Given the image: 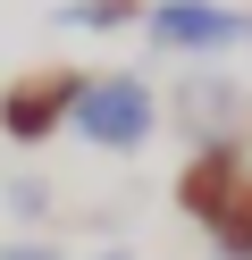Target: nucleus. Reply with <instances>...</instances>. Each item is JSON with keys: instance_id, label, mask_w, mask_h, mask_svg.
<instances>
[{"instance_id": "nucleus-4", "label": "nucleus", "mask_w": 252, "mask_h": 260, "mask_svg": "<svg viewBox=\"0 0 252 260\" xmlns=\"http://www.w3.org/2000/svg\"><path fill=\"white\" fill-rule=\"evenodd\" d=\"M244 185H252V151H244V135H235V143H202V151H185V168H177V210H185L193 226H210Z\"/></svg>"}, {"instance_id": "nucleus-5", "label": "nucleus", "mask_w": 252, "mask_h": 260, "mask_svg": "<svg viewBox=\"0 0 252 260\" xmlns=\"http://www.w3.org/2000/svg\"><path fill=\"white\" fill-rule=\"evenodd\" d=\"M177 126L193 135V151H202V143H235V135H244V84H235V76H210V68H185Z\"/></svg>"}, {"instance_id": "nucleus-6", "label": "nucleus", "mask_w": 252, "mask_h": 260, "mask_svg": "<svg viewBox=\"0 0 252 260\" xmlns=\"http://www.w3.org/2000/svg\"><path fill=\"white\" fill-rule=\"evenodd\" d=\"M151 0H59L50 9V25H67V34H126V25H143Z\"/></svg>"}, {"instance_id": "nucleus-11", "label": "nucleus", "mask_w": 252, "mask_h": 260, "mask_svg": "<svg viewBox=\"0 0 252 260\" xmlns=\"http://www.w3.org/2000/svg\"><path fill=\"white\" fill-rule=\"evenodd\" d=\"M244 42H252V34H244Z\"/></svg>"}, {"instance_id": "nucleus-7", "label": "nucleus", "mask_w": 252, "mask_h": 260, "mask_svg": "<svg viewBox=\"0 0 252 260\" xmlns=\"http://www.w3.org/2000/svg\"><path fill=\"white\" fill-rule=\"evenodd\" d=\"M202 235H210V260H252V185L235 193V202L218 210V218L202 226Z\"/></svg>"}, {"instance_id": "nucleus-8", "label": "nucleus", "mask_w": 252, "mask_h": 260, "mask_svg": "<svg viewBox=\"0 0 252 260\" xmlns=\"http://www.w3.org/2000/svg\"><path fill=\"white\" fill-rule=\"evenodd\" d=\"M9 210H17V218H42L50 193H42V185H17V193H9Z\"/></svg>"}, {"instance_id": "nucleus-2", "label": "nucleus", "mask_w": 252, "mask_h": 260, "mask_svg": "<svg viewBox=\"0 0 252 260\" xmlns=\"http://www.w3.org/2000/svg\"><path fill=\"white\" fill-rule=\"evenodd\" d=\"M143 34L160 42V51H177V59H218V51H235V42L252 34V17L227 9V0H151Z\"/></svg>"}, {"instance_id": "nucleus-10", "label": "nucleus", "mask_w": 252, "mask_h": 260, "mask_svg": "<svg viewBox=\"0 0 252 260\" xmlns=\"http://www.w3.org/2000/svg\"><path fill=\"white\" fill-rule=\"evenodd\" d=\"M101 260H126V252H101Z\"/></svg>"}, {"instance_id": "nucleus-9", "label": "nucleus", "mask_w": 252, "mask_h": 260, "mask_svg": "<svg viewBox=\"0 0 252 260\" xmlns=\"http://www.w3.org/2000/svg\"><path fill=\"white\" fill-rule=\"evenodd\" d=\"M0 260H67V252H50V243H9Z\"/></svg>"}, {"instance_id": "nucleus-1", "label": "nucleus", "mask_w": 252, "mask_h": 260, "mask_svg": "<svg viewBox=\"0 0 252 260\" xmlns=\"http://www.w3.org/2000/svg\"><path fill=\"white\" fill-rule=\"evenodd\" d=\"M67 135H76V143H93V151H143V143L160 135V92H151L134 68L84 76L76 109H67Z\"/></svg>"}, {"instance_id": "nucleus-3", "label": "nucleus", "mask_w": 252, "mask_h": 260, "mask_svg": "<svg viewBox=\"0 0 252 260\" xmlns=\"http://www.w3.org/2000/svg\"><path fill=\"white\" fill-rule=\"evenodd\" d=\"M76 92H84V76L76 68H25V76H9L0 84V135L9 143H50L67 126V109H76Z\"/></svg>"}]
</instances>
